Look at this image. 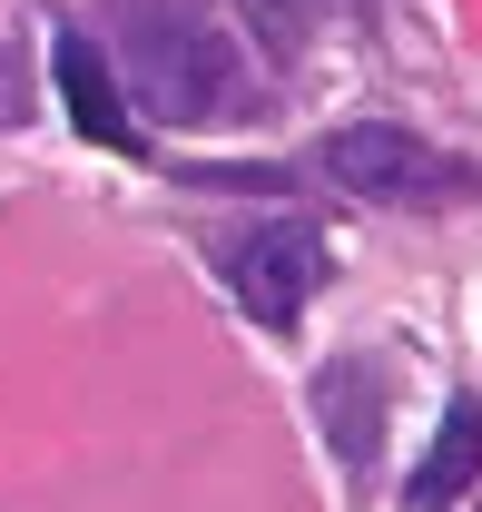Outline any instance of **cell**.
Listing matches in <instances>:
<instances>
[{
  "label": "cell",
  "mask_w": 482,
  "mask_h": 512,
  "mask_svg": "<svg viewBox=\"0 0 482 512\" xmlns=\"http://www.w3.org/2000/svg\"><path fill=\"white\" fill-rule=\"evenodd\" d=\"M128 99L158 128L227 119V99H237V50H227V30H207V20H138V40H128Z\"/></svg>",
  "instance_id": "6da1fadb"
},
{
  "label": "cell",
  "mask_w": 482,
  "mask_h": 512,
  "mask_svg": "<svg viewBox=\"0 0 482 512\" xmlns=\"http://www.w3.org/2000/svg\"><path fill=\"white\" fill-rule=\"evenodd\" d=\"M325 178L374 197V207H453V197L482 188L463 158H443L433 138H414V128H394V119L335 128V138H325Z\"/></svg>",
  "instance_id": "7a4b0ae2"
},
{
  "label": "cell",
  "mask_w": 482,
  "mask_h": 512,
  "mask_svg": "<svg viewBox=\"0 0 482 512\" xmlns=\"http://www.w3.org/2000/svg\"><path fill=\"white\" fill-rule=\"evenodd\" d=\"M315 276H325V237H315L305 217H276V227H256V237L227 256V296H237L256 325H296L305 296H315Z\"/></svg>",
  "instance_id": "3957f363"
},
{
  "label": "cell",
  "mask_w": 482,
  "mask_h": 512,
  "mask_svg": "<svg viewBox=\"0 0 482 512\" xmlns=\"http://www.w3.org/2000/svg\"><path fill=\"white\" fill-rule=\"evenodd\" d=\"M50 69H60V109H69V128H79V138H99V148H138V119H128L119 69H109V50H99V40L60 30Z\"/></svg>",
  "instance_id": "277c9868"
},
{
  "label": "cell",
  "mask_w": 482,
  "mask_h": 512,
  "mask_svg": "<svg viewBox=\"0 0 482 512\" xmlns=\"http://www.w3.org/2000/svg\"><path fill=\"white\" fill-rule=\"evenodd\" d=\"M315 424H325V444L345 453V463H374L384 444V384H374V355H335V365H315Z\"/></svg>",
  "instance_id": "5b68a950"
},
{
  "label": "cell",
  "mask_w": 482,
  "mask_h": 512,
  "mask_svg": "<svg viewBox=\"0 0 482 512\" xmlns=\"http://www.w3.org/2000/svg\"><path fill=\"white\" fill-rule=\"evenodd\" d=\"M473 483H482V394H453V404H443L433 453H423L414 483H404V503H414V512H453Z\"/></svg>",
  "instance_id": "8992f818"
},
{
  "label": "cell",
  "mask_w": 482,
  "mask_h": 512,
  "mask_svg": "<svg viewBox=\"0 0 482 512\" xmlns=\"http://www.w3.org/2000/svg\"><path fill=\"white\" fill-rule=\"evenodd\" d=\"M335 10H345V0H237V20L256 30V50H266L276 69L296 60V50L325 30V20H335Z\"/></svg>",
  "instance_id": "52a82bcc"
}]
</instances>
